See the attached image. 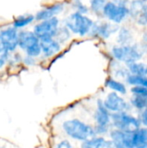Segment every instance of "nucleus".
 <instances>
[{"label": "nucleus", "mask_w": 147, "mask_h": 148, "mask_svg": "<svg viewBox=\"0 0 147 148\" xmlns=\"http://www.w3.org/2000/svg\"><path fill=\"white\" fill-rule=\"evenodd\" d=\"M61 127L68 138L79 142H82L97 135L94 126L78 118L65 120L62 121Z\"/></svg>", "instance_id": "f257e3e1"}, {"label": "nucleus", "mask_w": 147, "mask_h": 148, "mask_svg": "<svg viewBox=\"0 0 147 148\" xmlns=\"http://www.w3.org/2000/svg\"><path fill=\"white\" fill-rule=\"evenodd\" d=\"M94 22V21L88 15L73 11L64 18L63 24L73 35L84 37L88 36Z\"/></svg>", "instance_id": "f03ea898"}, {"label": "nucleus", "mask_w": 147, "mask_h": 148, "mask_svg": "<svg viewBox=\"0 0 147 148\" xmlns=\"http://www.w3.org/2000/svg\"><path fill=\"white\" fill-rule=\"evenodd\" d=\"M111 54L115 61L127 65L139 61L143 57L144 52L139 45L130 43L126 45H113L111 48Z\"/></svg>", "instance_id": "7ed1b4c3"}, {"label": "nucleus", "mask_w": 147, "mask_h": 148, "mask_svg": "<svg viewBox=\"0 0 147 148\" xmlns=\"http://www.w3.org/2000/svg\"><path fill=\"white\" fill-rule=\"evenodd\" d=\"M18 49L24 52L26 56L38 58L42 56L39 37L33 32L26 29L19 30Z\"/></svg>", "instance_id": "20e7f679"}, {"label": "nucleus", "mask_w": 147, "mask_h": 148, "mask_svg": "<svg viewBox=\"0 0 147 148\" xmlns=\"http://www.w3.org/2000/svg\"><path fill=\"white\" fill-rule=\"evenodd\" d=\"M111 124L115 129L129 133H133L141 127L139 119L128 114L127 111L111 114Z\"/></svg>", "instance_id": "39448f33"}, {"label": "nucleus", "mask_w": 147, "mask_h": 148, "mask_svg": "<svg viewBox=\"0 0 147 148\" xmlns=\"http://www.w3.org/2000/svg\"><path fill=\"white\" fill-rule=\"evenodd\" d=\"M94 120L95 125L94 130L97 135L103 136L109 132L111 124V113L103 104V100H97L96 108L94 113Z\"/></svg>", "instance_id": "423d86ee"}, {"label": "nucleus", "mask_w": 147, "mask_h": 148, "mask_svg": "<svg viewBox=\"0 0 147 148\" xmlns=\"http://www.w3.org/2000/svg\"><path fill=\"white\" fill-rule=\"evenodd\" d=\"M130 16L127 5L118 4L111 0H107L102 10V16L115 24H120Z\"/></svg>", "instance_id": "0eeeda50"}, {"label": "nucleus", "mask_w": 147, "mask_h": 148, "mask_svg": "<svg viewBox=\"0 0 147 148\" xmlns=\"http://www.w3.org/2000/svg\"><path fill=\"white\" fill-rule=\"evenodd\" d=\"M61 25V20L58 16L37 21L33 26V32L39 39L46 37H55L56 31Z\"/></svg>", "instance_id": "6e6552de"}, {"label": "nucleus", "mask_w": 147, "mask_h": 148, "mask_svg": "<svg viewBox=\"0 0 147 148\" xmlns=\"http://www.w3.org/2000/svg\"><path fill=\"white\" fill-rule=\"evenodd\" d=\"M19 30L12 25L3 27L0 29V45L10 53L18 49Z\"/></svg>", "instance_id": "1a4fd4ad"}, {"label": "nucleus", "mask_w": 147, "mask_h": 148, "mask_svg": "<svg viewBox=\"0 0 147 148\" xmlns=\"http://www.w3.org/2000/svg\"><path fill=\"white\" fill-rule=\"evenodd\" d=\"M119 29V24H115L110 21L94 22L88 36L92 37H101L104 40H107L113 34L117 33Z\"/></svg>", "instance_id": "9d476101"}, {"label": "nucleus", "mask_w": 147, "mask_h": 148, "mask_svg": "<svg viewBox=\"0 0 147 148\" xmlns=\"http://www.w3.org/2000/svg\"><path fill=\"white\" fill-rule=\"evenodd\" d=\"M103 104L111 114L128 111L131 107V105L121 96V95L113 91L107 94L106 98L103 100Z\"/></svg>", "instance_id": "9b49d317"}, {"label": "nucleus", "mask_w": 147, "mask_h": 148, "mask_svg": "<svg viewBox=\"0 0 147 148\" xmlns=\"http://www.w3.org/2000/svg\"><path fill=\"white\" fill-rule=\"evenodd\" d=\"M109 137L113 148H133V133L114 128L109 132Z\"/></svg>", "instance_id": "f8f14e48"}, {"label": "nucleus", "mask_w": 147, "mask_h": 148, "mask_svg": "<svg viewBox=\"0 0 147 148\" xmlns=\"http://www.w3.org/2000/svg\"><path fill=\"white\" fill-rule=\"evenodd\" d=\"M42 56L49 59L58 55L62 49V45L55 37H46L40 39Z\"/></svg>", "instance_id": "ddd939ff"}, {"label": "nucleus", "mask_w": 147, "mask_h": 148, "mask_svg": "<svg viewBox=\"0 0 147 148\" xmlns=\"http://www.w3.org/2000/svg\"><path fill=\"white\" fill-rule=\"evenodd\" d=\"M65 8H66L65 3L61 2L54 3L47 6H44L35 14L36 21L37 22V21H42L44 19L58 16L65 10Z\"/></svg>", "instance_id": "4468645a"}, {"label": "nucleus", "mask_w": 147, "mask_h": 148, "mask_svg": "<svg viewBox=\"0 0 147 148\" xmlns=\"http://www.w3.org/2000/svg\"><path fill=\"white\" fill-rule=\"evenodd\" d=\"M80 148H113V147L110 140H107L104 136L96 135L81 142Z\"/></svg>", "instance_id": "2eb2a0df"}, {"label": "nucleus", "mask_w": 147, "mask_h": 148, "mask_svg": "<svg viewBox=\"0 0 147 148\" xmlns=\"http://www.w3.org/2000/svg\"><path fill=\"white\" fill-rule=\"evenodd\" d=\"M34 22H36L35 15L31 13H26V14H23L15 17L11 25L15 27L16 29H17L18 30H21V29H26Z\"/></svg>", "instance_id": "dca6fc26"}, {"label": "nucleus", "mask_w": 147, "mask_h": 148, "mask_svg": "<svg viewBox=\"0 0 147 148\" xmlns=\"http://www.w3.org/2000/svg\"><path fill=\"white\" fill-rule=\"evenodd\" d=\"M133 148H147V127H139L133 133Z\"/></svg>", "instance_id": "f3484780"}, {"label": "nucleus", "mask_w": 147, "mask_h": 148, "mask_svg": "<svg viewBox=\"0 0 147 148\" xmlns=\"http://www.w3.org/2000/svg\"><path fill=\"white\" fill-rule=\"evenodd\" d=\"M117 42L120 45H126L132 43L133 40V34L128 27H120L118 30Z\"/></svg>", "instance_id": "a211bd4d"}, {"label": "nucleus", "mask_w": 147, "mask_h": 148, "mask_svg": "<svg viewBox=\"0 0 147 148\" xmlns=\"http://www.w3.org/2000/svg\"><path fill=\"white\" fill-rule=\"evenodd\" d=\"M106 87L109 89H111L113 92H115V93H118L121 95H124L127 93V88H126V86L122 82H120L114 78H108L107 79L106 81V83H105Z\"/></svg>", "instance_id": "6ab92c4d"}, {"label": "nucleus", "mask_w": 147, "mask_h": 148, "mask_svg": "<svg viewBox=\"0 0 147 148\" xmlns=\"http://www.w3.org/2000/svg\"><path fill=\"white\" fill-rule=\"evenodd\" d=\"M72 33L71 31L62 23H61V25L59 26L57 31H56V34L55 36V38L62 44V45H64L66 43H68L71 38H72Z\"/></svg>", "instance_id": "aec40b11"}, {"label": "nucleus", "mask_w": 147, "mask_h": 148, "mask_svg": "<svg viewBox=\"0 0 147 148\" xmlns=\"http://www.w3.org/2000/svg\"><path fill=\"white\" fill-rule=\"evenodd\" d=\"M128 72L132 75H147V64L139 61L132 62L126 65Z\"/></svg>", "instance_id": "412c9836"}, {"label": "nucleus", "mask_w": 147, "mask_h": 148, "mask_svg": "<svg viewBox=\"0 0 147 148\" xmlns=\"http://www.w3.org/2000/svg\"><path fill=\"white\" fill-rule=\"evenodd\" d=\"M125 80L127 84L133 87H147V75H137L129 74Z\"/></svg>", "instance_id": "4be33fe9"}, {"label": "nucleus", "mask_w": 147, "mask_h": 148, "mask_svg": "<svg viewBox=\"0 0 147 148\" xmlns=\"http://www.w3.org/2000/svg\"><path fill=\"white\" fill-rule=\"evenodd\" d=\"M130 105L138 110H145L147 108V96L140 95H133L130 100Z\"/></svg>", "instance_id": "5701e85b"}, {"label": "nucleus", "mask_w": 147, "mask_h": 148, "mask_svg": "<svg viewBox=\"0 0 147 148\" xmlns=\"http://www.w3.org/2000/svg\"><path fill=\"white\" fill-rule=\"evenodd\" d=\"M107 0H89V10L96 16H102V10Z\"/></svg>", "instance_id": "b1692460"}, {"label": "nucleus", "mask_w": 147, "mask_h": 148, "mask_svg": "<svg viewBox=\"0 0 147 148\" xmlns=\"http://www.w3.org/2000/svg\"><path fill=\"white\" fill-rule=\"evenodd\" d=\"M71 8L73 9L74 11L79 12L84 15H88L90 12L89 7L86 3H84L82 0H72Z\"/></svg>", "instance_id": "393cba45"}, {"label": "nucleus", "mask_w": 147, "mask_h": 148, "mask_svg": "<svg viewBox=\"0 0 147 148\" xmlns=\"http://www.w3.org/2000/svg\"><path fill=\"white\" fill-rule=\"evenodd\" d=\"M10 53L0 45V70L3 69L9 62Z\"/></svg>", "instance_id": "a878e982"}, {"label": "nucleus", "mask_w": 147, "mask_h": 148, "mask_svg": "<svg viewBox=\"0 0 147 148\" xmlns=\"http://www.w3.org/2000/svg\"><path fill=\"white\" fill-rule=\"evenodd\" d=\"M137 23L140 25H147V3H145L137 16Z\"/></svg>", "instance_id": "bb28decb"}, {"label": "nucleus", "mask_w": 147, "mask_h": 148, "mask_svg": "<svg viewBox=\"0 0 147 148\" xmlns=\"http://www.w3.org/2000/svg\"><path fill=\"white\" fill-rule=\"evenodd\" d=\"M114 74H115V76L116 77H120V78H125L130 74L128 72V69L126 67H122L120 65H119V67H115V70H114Z\"/></svg>", "instance_id": "cd10ccee"}, {"label": "nucleus", "mask_w": 147, "mask_h": 148, "mask_svg": "<svg viewBox=\"0 0 147 148\" xmlns=\"http://www.w3.org/2000/svg\"><path fill=\"white\" fill-rule=\"evenodd\" d=\"M131 92L133 95H140L147 96V87H132Z\"/></svg>", "instance_id": "c85d7f7f"}, {"label": "nucleus", "mask_w": 147, "mask_h": 148, "mask_svg": "<svg viewBox=\"0 0 147 148\" xmlns=\"http://www.w3.org/2000/svg\"><path fill=\"white\" fill-rule=\"evenodd\" d=\"M23 63L28 67H32L35 66L36 64V58H34L32 56H29L24 55L23 58Z\"/></svg>", "instance_id": "c756f323"}, {"label": "nucleus", "mask_w": 147, "mask_h": 148, "mask_svg": "<svg viewBox=\"0 0 147 148\" xmlns=\"http://www.w3.org/2000/svg\"><path fill=\"white\" fill-rule=\"evenodd\" d=\"M55 148H75L73 144L68 140H62L57 142L55 146Z\"/></svg>", "instance_id": "7c9ffc66"}, {"label": "nucleus", "mask_w": 147, "mask_h": 148, "mask_svg": "<svg viewBox=\"0 0 147 148\" xmlns=\"http://www.w3.org/2000/svg\"><path fill=\"white\" fill-rule=\"evenodd\" d=\"M139 121H140L141 125H143L145 127H147V108L142 111V113L140 114Z\"/></svg>", "instance_id": "2f4dec72"}, {"label": "nucleus", "mask_w": 147, "mask_h": 148, "mask_svg": "<svg viewBox=\"0 0 147 148\" xmlns=\"http://www.w3.org/2000/svg\"><path fill=\"white\" fill-rule=\"evenodd\" d=\"M141 49L144 51L147 52V30L145 32L143 37H142V42H141V46H140Z\"/></svg>", "instance_id": "473e14b6"}, {"label": "nucleus", "mask_w": 147, "mask_h": 148, "mask_svg": "<svg viewBox=\"0 0 147 148\" xmlns=\"http://www.w3.org/2000/svg\"><path fill=\"white\" fill-rule=\"evenodd\" d=\"M118 4H121V5H127L129 3V0H111Z\"/></svg>", "instance_id": "72a5a7b5"}]
</instances>
